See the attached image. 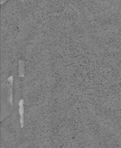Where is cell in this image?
Instances as JSON below:
<instances>
[{
  "mask_svg": "<svg viewBox=\"0 0 121 148\" xmlns=\"http://www.w3.org/2000/svg\"><path fill=\"white\" fill-rule=\"evenodd\" d=\"M24 99H21L19 102H18V105H19V108H18V113L20 115V123L21 125V127L22 128L24 126Z\"/></svg>",
  "mask_w": 121,
  "mask_h": 148,
  "instance_id": "6da1fadb",
  "label": "cell"
},
{
  "mask_svg": "<svg viewBox=\"0 0 121 148\" xmlns=\"http://www.w3.org/2000/svg\"><path fill=\"white\" fill-rule=\"evenodd\" d=\"M18 76L19 77H22L24 76V62L19 61L18 62Z\"/></svg>",
  "mask_w": 121,
  "mask_h": 148,
  "instance_id": "7a4b0ae2",
  "label": "cell"
}]
</instances>
